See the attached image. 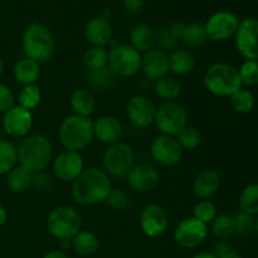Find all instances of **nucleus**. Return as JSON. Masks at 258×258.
<instances>
[{"mask_svg":"<svg viewBox=\"0 0 258 258\" xmlns=\"http://www.w3.org/2000/svg\"><path fill=\"white\" fill-rule=\"evenodd\" d=\"M111 190L112 186L107 174L101 169L90 168L73 181L72 197L78 204L95 206L107 201Z\"/></svg>","mask_w":258,"mask_h":258,"instance_id":"f257e3e1","label":"nucleus"},{"mask_svg":"<svg viewBox=\"0 0 258 258\" xmlns=\"http://www.w3.org/2000/svg\"><path fill=\"white\" fill-rule=\"evenodd\" d=\"M53 158V146L44 135H30L18 148V160L32 173L42 171L49 165Z\"/></svg>","mask_w":258,"mask_h":258,"instance_id":"f03ea898","label":"nucleus"},{"mask_svg":"<svg viewBox=\"0 0 258 258\" xmlns=\"http://www.w3.org/2000/svg\"><path fill=\"white\" fill-rule=\"evenodd\" d=\"M59 141L68 151L85 150L93 139V122L90 117L71 115L63 120L58 131Z\"/></svg>","mask_w":258,"mask_h":258,"instance_id":"7ed1b4c3","label":"nucleus"},{"mask_svg":"<svg viewBox=\"0 0 258 258\" xmlns=\"http://www.w3.org/2000/svg\"><path fill=\"white\" fill-rule=\"evenodd\" d=\"M55 42L52 32L40 23H33L23 33V49L29 59L45 62L54 53Z\"/></svg>","mask_w":258,"mask_h":258,"instance_id":"20e7f679","label":"nucleus"},{"mask_svg":"<svg viewBox=\"0 0 258 258\" xmlns=\"http://www.w3.org/2000/svg\"><path fill=\"white\" fill-rule=\"evenodd\" d=\"M204 86L211 93L221 97H229L242 88L239 72L229 63H213L204 73Z\"/></svg>","mask_w":258,"mask_h":258,"instance_id":"39448f33","label":"nucleus"},{"mask_svg":"<svg viewBox=\"0 0 258 258\" xmlns=\"http://www.w3.org/2000/svg\"><path fill=\"white\" fill-rule=\"evenodd\" d=\"M81 226H82L81 214L73 207H57L48 214V231L59 241H72L73 237L81 231Z\"/></svg>","mask_w":258,"mask_h":258,"instance_id":"423d86ee","label":"nucleus"},{"mask_svg":"<svg viewBox=\"0 0 258 258\" xmlns=\"http://www.w3.org/2000/svg\"><path fill=\"white\" fill-rule=\"evenodd\" d=\"M154 122L163 135L174 138L188 125V112L180 103L165 102L156 108Z\"/></svg>","mask_w":258,"mask_h":258,"instance_id":"0eeeda50","label":"nucleus"},{"mask_svg":"<svg viewBox=\"0 0 258 258\" xmlns=\"http://www.w3.org/2000/svg\"><path fill=\"white\" fill-rule=\"evenodd\" d=\"M103 169L107 175L115 178H123L131 170L134 164V153L130 146L125 143H117L108 145L102 158Z\"/></svg>","mask_w":258,"mask_h":258,"instance_id":"6e6552de","label":"nucleus"},{"mask_svg":"<svg viewBox=\"0 0 258 258\" xmlns=\"http://www.w3.org/2000/svg\"><path fill=\"white\" fill-rule=\"evenodd\" d=\"M141 53L127 44L112 48L108 53V67L116 76L131 77L141 68Z\"/></svg>","mask_w":258,"mask_h":258,"instance_id":"1a4fd4ad","label":"nucleus"},{"mask_svg":"<svg viewBox=\"0 0 258 258\" xmlns=\"http://www.w3.org/2000/svg\"><path fill=\"white\" fill-rule=\"evenodd\" d=\"M237 50L247 60H258V19L244 18L234 34Z\"/></svg>","mask_w":258,"mask_h":258,"instance_id":"9d476101","label":"nucleus"},{"mask_svg":"<svg viewBox=\"0 0 258 258\" xmlns=\"http://www.w3.org/2000/svg\"><path fill=\"white\" fill-rule=\"evenodd\" d=\"M208 236V224L190 217L178 224L174 232V238L184 248H196L206 241Z\"/></svg>","mask_w":258,"mask_h":258,"instance_id":"9b49d317","label":"nucleus"},{"mask_svg":"<svg viewBox=\"0 0 258 258\" xmlns=\"http://www.w3.org/2000/svg\"><path fill=\"white\" fill-rule=\"evenodd\" d=\"M239 20L233 13L231 12H218L212 15L207 20L206 33L208 39L222 42L233 37L238 28Z\"/></svg>","mask_w":258,"mask_h":258,"instance_id":"f8f14e48","label":"nucleus"},{"mask_svg":"<svg viewBox=\"0 0 258 258\" xmlns=\"http://www.w3.org/2000/svg\"><path fill=\"white\" fill-rule=\"evenodd\" d=\"M151 156L163 166H174L181 160L183 149L173 136L161 135L153 140L150 146Z\"/></svg>","mask_w":258,"mask_h":258,"instance_id":"ddd939ff","label":"nucleus"},{"mask_svg":"<svg viewBox=\"0 0 258 258\" xmlns=\"http://www.w3.org/2000/svg\"><path fill=\"white\" fill-rule=\"evenodd\" d=\"M33 126V115L22 106H13L3 118V127L13 138H24Z\"/></svg>","mask_w":258,"mask_h":258,"instance_id":"4468645a","label":"nucleus"},{"mask_svg":"<svg viewBox=\"0 0 258 258\" xmlns=\"http://www.w3.org/2000/svg\"><path fill=\"white\" fill-rule=\"evenodd\" d=\"M126 111L131 122L138 127H148L155 120V105L150 98L144 95H136L131 97L126 106Z\"/></svg>","mask_w":258,"mask_h":258,"instance_id":"2eb2a0df","label":"nucleus"},{"mask_svg":"<svg viewBox=\"0 0 258 258\" xmlns=\"http://www.w3.org/2000/svg\"><path fill=\"white\" fill-rule=\"evenodd\" d=\"M169 226V218L165 209L159 204H149L140 216V227L148 237L155 238L161 236Z\"/></svg>","mask_w":258,"mask_h":258,"instance_id":"dca6fc26","label":"nucleus"},{"mask_svg":"<svg viewBox=\"0 0 258 258\" xmlns=\"http://www.w3.org/2000/svg\"><path fill=\"white\" fill-rule=\"evenodd\" d=\"M53 170L59 180L75 181L85 170L83 158L76 151H64L54 159Z\"/></svg>","mask_w":258,"mask_h":258,"instance_id":"f3484780","label":"nucleus"},{"mask_svg":"<svg viewBox=\"0 0 258 258\" xmlns=\"http://www.w3.org/2000/svg\"><path fill=\"white\" fill-rule=\"evenodd\" d=\"M127 185L138 193H148L156 188L160 180L158 170L151 165H136L131 168L127 175Z\"/></svg>","mask_w":258,"mask_h":258,"instance_id":"a211bd4d","label":"nucleus"},{"mask_svg":"<svg viewBox=\"0 0 258 258\" xmlns=\"http://www.w3.org/2000/svg\"><path fill=\"white\" fill-rule=\"evenodd\" d=\"M141 68L144 75L151 82L161 80L166 77L170 71L169 68V57L164 50L151 49L144 54L141 60Z\"/></svg>","mask_w":258,"mask_h":258,"instance_id":"6ab92c4d","label":"nucleus"},{"mask_svg":"<svg viewBox=\"0 0 258 258\" xmlns=\"http://www.w3.org/2000/svg\"><path fill=\"white\" fill-rule=\"evenodd\" d=\"M93 135L102 144L112 145L120 141L122 135V125L113 116H101L93 122Z\"/></svg>","mask_w":258,"mask_h":258,"instance_id":"aec40b11","label":"nucleus"},{"mask_svg":"<svg viewBox=\"0 0 258 258\" xmlns=\"http://www.w3.org/2000/svg\"><path fill=\"white\" fill-rule=\"evenodd\" d=\"M87 42L92 47H105L112 38V27L105 17L92 18L85 29Z\"/></svg>","mask_w":258,"mask_h":258,"instance_id":"412c9836","label":"nucleus"},{"mask_svg":"<svg viewBox=\"0 0 258 258\" xmlns=\"http://www.w3.org/2000/svg\"><path fill=\"white\" fill-rule=\"evenodd\" d=\"M221 186V176L216 170L207 169L201 171L194 179V194L198 198L209 199L218 191Z\"/></svg>","mask_w":258,"mask_h":258,"instance_id":"4be33fe9","label":"nucleus"},{"mask_svg":"<svg viewBox=\"0 0 258 258\" xmlns=\"http://www.w3.org/2000/svg\"><path fill=\"white\" fill-rule=\"evenodd\" d=\"M131 47L135 48L139 53H146L154 49L156 44V33L151 27L140 24L134 28L130 35Z\"/></svg>","mask_w":258,"mask_h":258,"instance_id":"5701e85b","label":"nucleus"},{"mask_svg":"<svg viewBox=\"0 0 258 258\" xmlns=\"http://www.w3.org/2000/svg\"><path fill=\"white\" fill-rule=\"evenodd\" d=\"M40 76L39 63L29 58H23L14 66V78L23 86L34 85Z\"/></svg>","mask_w":258,"mask_h":258,"instance_id":"b1692460","label":"nucleus"},{"mask_svg":"<svg viewBox=\"0 0 258 258\" xmlns=\"http://www.w3.org/2000/svg\"><path fill=\"white\" fill-rule=\"evenodd\" d=\"M169 68L176 76L189 75L196 68V58L188 50L176 49L169 57Z\"/></svg>","mask_w":258,"mask_h":258,"instance_id":"393cba45","label":"nucleus"},{"mask_svg":"<svg viewBox=\"0 0 258 258\" xmlns=\"http://www.w3.org/2000/svg\"><path fill=\"white\" fill-rule=\"evenodd\" d=\"M70 103L72 110L75 111V115L85 116V117L92 115L96 107L92 93L86 90H76L71 95Z\"/></svg>","mask_w":258,"mask_h":258,"instance_id":"a878e982","label":"nucleus"},{"mask_svg":"<svg viewBox=\"0 0 258 258\" xmlns=\"http://www.w3.org/2000/svg\"><path fill=\"white\" fill-rule=\"evenodd\" d=\"M33 173L25 169L24 166H14L12 170L8 173L7 184L10 190L15 193H22L28 190L33 184Z\"/></svg>","mask_w":258,"mask_h":258,"instance_id":"bb28decb","label":"nucleus"},{"mask_svg":"<svg viewBox=\"0 0 258 258\" xmlns=\"http://www.w3.org/2000/svg\"><path fill=\"white\" fill-rule=\"evenodd\" d=\"M98 237L91 231H80L72 238V247L78 254L90 256L98 249Z\"/></svg>","mask_w":258,"mask_h":258,"instance_id":"cd10ccee","label":"nucleus"},{"mask_svg":"<svg viewBox=\"0 0 258 258\" xmlns=\"http://www.w3.org/2000/svg\"><path fill=\"white\" fill-rule=\"evenodd\" d=\"M154 91H155L156 96L165 100L166 102H171L175 98H178L181 93V85L178 80L166 76V77L156 81Z\"/></svg>","mask_w":258,"mask_h":258,"instance_id":"c85d7f7f","label":"nucleus"},{"mask_svg":"<svg viewBox=\"0 0 258 258\" xmlns=\"http://www.w3.org/2000/svg\"><path fill=\"white\" fill-rule=\"evenodd\" d=\"M82 62L90 71L100 70L108 64V50L105 47H91L83 53Z\"/></svg>","mask_w":258,"mask_h":258,"instance_id":"c756f323","label":"nucleus"},{"mask_svg":"<svg viewBox=\"0 0 258 258\" xmlns=\"http://www.w3.org/2000/svg\"><path fill=\"white\" fill-rule=\"evenodd\" d=\"M207 39H208V37H207L204 25L201 23H190L184 28L180 40H183L184 44L189 45V47L197 48L202 47L207 42Z\"/></svg>","mask_w":258,"mask_h":258,"instance_id":"7c9ffc66","label":"nucleus"},{"mask_svg":"<svg viewBox=\"0 0 258 258\" xmlns=\"http://www.w3.org/2000/svg\"><path fill=\"white\" fill-rule=\"evenodd\" d=\"M229 103L236 112L248 113L253 110L256 100H254V95L251 91L239 88L233 95L229 96Z\"/></svg>","mask_w":258,"mask_h":258,"instance_id":"2f4dec72","label":"nucleus"},{"mask_svg":"<svg viewBox=\"0 0 258 258\" xmlns=\"http://www.w3.org/2000/svg\"><path fill=\"white\" fill-rule=\"evenodd\" d=\"M18 149L10 141L0 140V175L8 174L17 166Z\"/></svg>","mask_w":258,"mask_h":258,"instance_id":"473e14b6","label":"nucleus"},{"mask_svg":"<svg viewBox=\"0 0 258 258\" xmlns=\"http://www.w3.org/2000/svg\"><path fill=\"white\" fill-rule=\"evenodd\" d=\"M241 211L251 216H258V184H249L242 190L239 197Z\"/></svg>","mask_w":258,"mask_h":258,"instance_id":"72a5a7b5","label":"nucleus"},{"mask_svg":"<svg viewBox=\"0 0 258 258\" xmlns=\"http://www.w3.org/2000/svg\"><path fill=\"white\" fill-rule=\"evenodd\" d=\"M212 233L218 238H227L232 236L236 229L234 217L231 214H221L212 221Z\"/></svg>","mask_w":258,"mask_h":258,"instance_id":"f704fd0d","label":"nucleus"},{"mask_svg":"<svg viewBox=\"0 0 258 258\" xmlns=\"http://www.w3.org/2000/svg\"><path fill=\"white\" fill-rule=\"evenodd\" d=\"M115 73L111 71V68L107 64L100 70L90 71L87 81L92 87L98 88V90H105V88L111 87V85L115 81Z\"/></svg>","mask_w":258,"mask_h":258,"instance_id":"c9c22d12","label":"nucleus"},{"mask_svg":"<svg viewBox=\"0 0 258 258\" xmlns=\"http://www.w3.org/2000/svg\"><path fill=\"white\" fill-rule=\"evenodd\" d=\"M176 141H178L179 145L181 146V149H185V150H194V149H197L201 145L202 135L196 127L186 125L185 127L176 135Z\"/></svg>","mask_w":258,"mask_h":258,"instance_id":"e433bc0d","label":"nucleus"},{"mask_svg":"<svg viewBox=\"0 0 258 258\" xmlns=\"http://www.w3.org/2000/svg\"><path fill=\"white\" fill-rule=\"evenodd\" d=\"M40 100H42V93H40L39 87L35 85L24 86L19 93V106L29 111L37 107Z\"/></svg>","mask_w":258,"mask_h":258,"instance_id":"4c0bfd02","label":"nucleus"},{"mask_svg":"<svg viewBox=\"0 0 258 258\" xmlns=\"http://www.w3.org/2000/svg\"><path fill=\"white\" fill-rule=\"evenodd\" d=\"M194 218L199 219L203 223L208 224L212 223L214 218L217 217V207L214 203L208 199L201 201L196 207H194Z\"/></svg>","mask_w":258,"mask_h":258,"instance_id":"58836bf2","label":"nucleus"},{"mask_svg":"<svg viewBox=\"0 0 258 258\" xmlns=\"http://www.w3.org/2000/svg\"><path fill=\"white\" fill-rule=\"evenodd\" d=\"M242 85L254 86L258 83V60H246L238 70Z\"/></svg>","mask_w":258,"mask_h":258,"instance_id":"ea45409f","label":"nucleus"},{"mask_svg":"<svg viewBox=\"0 0 258 258\" xmlns=\"http://www.w3.org/2000/svg\"><path fill=\"white\" fill-rule=\"evenodd\" d=\"M234 217V223L236 229L234 232L239 234H248L254 229V217L251 214H247L244 212H239Z\"/></svg>","mask_w":258,"mask_h":258,"instance_id":"a19ab883","label":"nucleus"},{"mask_svg":"<svg viewBox=\"0 0 258 258\" xmlns=\"http://www.w3.org/2000/svg\"><path fill=\"white\" fill-rule=\"evenodd\" d=\"M156 43H159L164 50H173L174 52V50L176 49V47H178L179 40L171 34L169 28H164V29H161L160 32L156 34Z\"/></svg>","mask_w":258,"mask_h":258,"instance_id":"79ce46f5","label":"nucleus"},{"mask_svg":"<svg viewBox=\"0 0 258 258\" xmlns=\"http://www.w3.org/2000/svg\"><path fill=\"white\" fill-rule=\"evenodd\" d=\"M14 93L8 86L0 83V113H5L14 106Z\"/></svg>","mask_w":258,"mask_h":258,"instance_id":"37998d69","label":"nucleus"},{"mask_svg":"<svg viewBox=\"0 0 258 258\" xmlns=\"http://www.w3.org/2000/svg\"><path fill=\"white\" fill-rule=\"evenodd\" d=\"M107 202L116 209H125L130 203L128 197L123 193L122 190H117V189H112L108 196Z\"/></svg>","mask_w":258,"mask_h":258,"instance_id":"c03bdc74","label":"nucleus"},{"mask_svg":"<svg viewBox=\"0 0 258 258\" xmlns=\"http://www.w3.org/2000/svg\"><path fill=\"white\" fill-rule=\"evenodd\" d=\"M123 7L127 12L138 13L143 9L144 2L143 0H123Z\"/></svg>","mask_w":258,"mask_h":258,"instance_id":"a18cd8bd","label":"nucleus"},{"mask_svg":"<svg viewBox=\"0 0 258 258\" xmlns=\"http://www.w3.org/2000/svg\"><path fill=\"white\" fill-rule=\"evenodd\" d=\"M44 258H70V257L62 251H52L49 252V253L45 254Z\"/></svg>","mask_w":258,"mask_h":258,"instance_id":"49530a36","label":"nucleus"},{"mask_svg":"<svg viewBox=\"0 0 258 258\" xmlns=\"http://www.w3.org/2000/svg\"><path fill=\"white\" fill-rule=\"evenodd\" d=\"M218 258H241L238 253H237L236 251H233V249H228V251L223 252L222 254H219V256H217Z\"/></svg>","mask_w":258,"mask_h":258,"instance_id":"de8ad7c7","label":"nucleus"},{"mask_svg":"<svg viewBox=\"0 0 258 258\" xmlns=\"http://www.w3.org/2000/svg\"><path fill=\"white\" fill-rule=\"evenodd\" d=\"M5 221H7V212H5L4 207L0 204V227L5 223Z\"/></svg>","mask_w":258,"mask_h":258,"instance_id":"09e8293b","label":"nucleus"},{"mask_svg":"<svg viewBox=\"0 0 258 258\" xmlns=\"http://www.w3.org/2000/svg\"><path fill=\"white\" fill-rule=\"evenodd\" d=\"M193 258H218L214 253H198Z\"/></svg>","mask_w":258,"mask_h":258,"instance_id":"8fccbe9b","label":"nucleus"},{"mask_svg":"<svg viewBox=\"0 0 258 258\" xmlns=\"http://www.w3.org/2000/svg\"><path fill=\"white\" fill-rule=\"evenodd\" d=\"M254 231H256V233L258 236V216H257V218L254 219Z\"/></svg>","mask_w":258,"mask_h":258,"instance_id":"3c124183","label":"nucleus"},{"mask_svg":"<svg viewBox=\"0 0 258 258\" xmlns=\"http://www.w3.org/2000/svg\"><path fill=\"white\" fill-rule=\"evenodd\" d=\"M3 73V60H2V57H0V76H2Z\"/></svg>","mask_w":258,"mask_h":258,"instance_id":"603ef678","label":"nucleus"}]
</instances>
